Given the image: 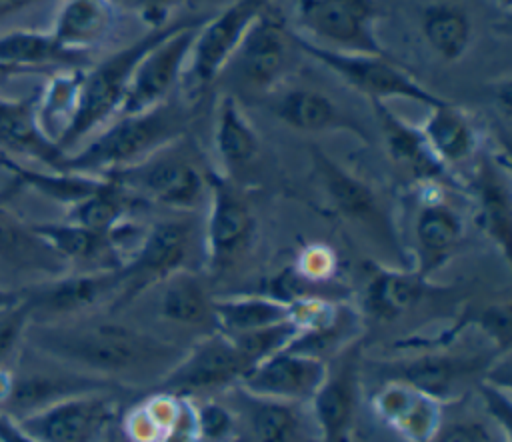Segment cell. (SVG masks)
Masks as SVG:
<instances>
[{"label":"cell","instance_id":"6da1fadb","mask_svg":"<svg viewBox=\"0 0 512 442\" xmlns=\"http://www.w3.org/2000/svg\"><path fill=\"white\" fill-rule=\"evenodd\" d=\"M24 344L66 368L122 386L138 378L158 380L184 352L120 322H30Z\"/></svg>","mask_w":512,"mask_h":442},{"label":"cell","instance_id":"7a4b0ae2","mask_svg":"<svg viewBox=\"0 0 512 442\" xmlns=\"http://www.w3.org/2000/svg\"><path fill=\"white\" fill-rule=\"evenodd\" d=\"M190 110L192 106H180L166 100L150 110L120 114L102 126L96 138L86 146L68 152L60 170L104 176L138 164L160 148L186 136Z\"/></svg>","mask_w":512,"mask_h":442},{"label":"cell","instance_id":"3957f363","mask_svg":"<svg viewBox=\"0 0 512 442\" xmlns=\"http://www.w3.org/2000/svg\"><path fill=\"white\" fill-rule=\"evenodd\" d=\"M188 18L190 16L178 18L162 28L146 30V34H142L128 46L118 48L116 52L108 54L104 60L82 72L74 114L56 140L58 148L64 154L72 152L78 142H82L94 130L106 126L118 114L138 60L154 44L178 30Z\"/></svg>","mask_w":512,"mask_h":442},{"label":"cell","instance_id":"277c9868","mask_svg":"<svg viewBox=\"0 0 512 442\" xmlns=\"http://www.w3.org/2000/svg\"><path fill=\"white\" fill-rule=\"evenodd\" d=\"M184 138L160 148L138 164L104 176L116 180L140 202L190 212L206 202L210 166L202 164L184 146Z\"/></svg>","mask_w":512,"mask_h":442},{"label":"cell","instance_id":"5b68a950","mask_svg":"<svg viewBox=\"0 0 512 442\" xmlns=\"http://www.w3.org/2000/svg\"><path fill=\"white\" fill-rule=\"evenodd\" d=\"M294 48L316 60L320 66L336 74L352 90L364 94L368 102L412 100L424 106H436L444 98L428 90L404 66L394 62L388 54L344 52L320 46L300 32L292 30Z\"/></svg>","mask_w":512,"mask_h":442},{"label":"cell","instance_id":"8992f818","mask_svg":"<svg viewBox=\"0 0 512 442\" xmlns=\"http://www.w3.org/2000/svg\"><path fill=\"white\" fill-rule=\"evenodd\" d=\"M198 230L192 218H166L142 230L138 242L118 268L120 288L110 310H122L178 270L190 268Z\"/></svg>","mask_w":512,"mask_h":442},{"label":"cell","instance_id":"52a82bcc","mask_svg":"<svg viewBox=\"0 0 512 442\" xmlns=\"http://www.w3.org/2000/svg\"><path fill=\"white\" fill-rule=\"evenodd\" d=\"M268 2L270 0H234L218 14L204 20L194 36L188 64L178 86L186 104L192 106L218 80Z\"/></svg>","mask_w":512,"mask_h":442},{"label":"cell","instance_id":"ba28073f","mask_svg":"<svg viewBox=\"0 0 512 442\" xmlns=\"http://www.w3.org/2000/svg\"><path fill=\"white\" fill-rule=\"evenodd\" d=\"M206 206L200 232L202 258L210 274H222L248 250L256 232V218L236 180L212 166L208 168Z\"/></svg>","mask_w":512,"mask_h":442},{"label":"cell","instance_id":"9c48e42d","mask_svg":"<svg viewBox=\"0 0 512 442\" xmlns=\"http://www.w3.org/2000/svg\"><path fill=\"white\" fill-rule=\"evenodd\" d=\"M310 158L318 182L336 214L374 238L380 246L398 250L396 224L378 190L336 162L320 146H310Z\"/></svg>","mask_w":512,"mask_h":442},{"label":"cell","instance_id":"30bf717a","mask_svg":"<svg viewBox=\"0 0 512 442\" xmlns=\"http://www.w3.org/2000/svg\"><path fill=\"white\" fill-rule=\"evenodd\" d=\"M506 354L456 352L448 348H426L404 358L376 362L382 380H404L444 404L454 400L468 384H478L492 370L494 362Z\"/></svg>","mask_w":512,"mask_h":442},{"label":"cell","instance_id":"8fae6325","mask_svg":"<svg viewBox=\"0 0 512 442\" xmlns=\"http://www.w3.org/2000/svg\"><path fill=\"white\" fill-rule=\"evenodd\" d=\"M120 394L122 390L84 392L16 420L38 442H102L120 416Z\"/></svg>","mask_w":512,"mask_h":442},{"label":"cell","instance_id":"7c38bea8","mask_svg":"<svg viewBox=\"0 0 512 442\" xmlns=\"http://www.w3.org/2000/svg\"><path fill=\"white\" fill-rule=\"evenodd\" d=\"M248 368L246 358L232 338L212 330L184 350L182 356L156 380L152 390L198 398L208 392L236 386Z\"/></svg>","mask_w":512,"mask_h":442},{"label":"cell","instance_id":"4fadbf2b","mask_svg":"<svg viewBox=\"0 0 512 442\" xmlns=\"http://www.w3.org/2000/svg\"><path fill=\"white\" fill-rule=\"evenodd\" d=\"M208 16L210 14L190 16L178 30L162 38L138 60L116 116L150 110L170 100L172 92L180 86L194 36Z\"/></svg>","mask_w":512,"mask_h":442},{"label":"cell","instance_id":"5bb4252c","mask_svg":"<svg viewBox=\"0 0 512 442\" xmlns=\"http://www.w3.org/2000/svg\"><path fill=\"white\" fill-rule=\"evenodd\" d=\"M298 24L308 40L344 52L388 54L374 32V0H298Z\"/></svg>","mask_w":512,"mask_h":442},{"label":"cell","instance_id":"9a60e30c","mask_svg":"<svg viewBox=\"0 0 512 442\" xmlns=\"http://www.w3.org/2000/svg\"><path fill=\"white\" fill-rule=\"evenodd\" d=\"M120 288L118 268L78 270L50 276L20 290L32 322H58L82 314L102 302H114Z\"/></svg>","mask_w":512,"mask_h":442},{"label":"cell","instance_id":"2e32d148","mask_svg":"<svg viewBox=\"0 0 512 442\" xmlns=\"http://www.w3.org/2000/svg\"><path fill=\"white\" fill-rule=\"evenodd\" d=\"M362 346L352 342L334 354L328 372L316 394L310 398L312 420L318 432L316 442H350L360 398Z\"/></svg>","mask_w":512,"mask_h":442},{"label":"cell","instance_id":"e0dca14e","mask_svg":"<svg viewBox=\"0 0 512 442\" xmlns=\"http://www.w3.org/2000/svg\"><path fill=\"white\" fill-rule=\"evenodd\" d=\"M292 48V30L280 16L264 10L242 38L226 70L230 68L248 90L270 92L286 74Z\"/></svg>","mask_w":512,"mask_h":442},{"label":"cell","instance_id":"ac0fdd59","mask_svg":"<svg viewBox=\"0 0 512 442\" xmlns=\"http://www.w3.org/2000/svg\"><path fill=\"white\" fill-rule=\"evenodd\" d=\"M328 372V360L284 348L250 366L236 388L290 404L310 402Z\"/></svg>","mask_w":512,"mask_h":442},{"label":"cell","instance_id":"d6986e66","mask_svg":"<svg viewBox=\"0 0 512 442\" xmlns=\"http://www.w3.org/2000/svg\"><path fill=\"white\" fill-rule=\"evenodd\" d=\"M420 204L414 218V264L422 278H432L458 250L464 238L462 214L444 200L442 184H418Z\"/></svg>","mask_w":512,"mask_h":442},{"label":"cell","instance_id":"ffe728a7","mask_svg":"<svg viewBox=\"0 0 512 442\" xmlns=\"http://www.w3.org/2000/svg\"><path fill=\"white\" fill-rule=\"evenodd\" d=\"M374 416L404 442H432L444 424V402L396 378L380 382L370 398Z\"/></svg>","mask_w":512,"mask_h":442},{"label":"cell","instance_id":"44dd1931","mask_svg":"<svg viewBox=\"0 0 512 442\" xmlns=\"http://www.w3.org/2000/svg\"><path fill=\"white\" fill-rule=\"evenodd\" d=\"M32 228L36 234L64 260V264H78L82 270L120 268L126 260V240L138 238L142 230L130 222L114 232H98L76 222H40Z\"/></svg>","mask_w":512,"mask_h":442},{"label":"cell","instance_id":"7402d4cb","mask_svg":"<svg viewBox=\"0 0 512 442\" xmlns=\"http://www.w3.org/2000/svg\"><path fill=\"white\" fill-rule=\"evenodd\" d=\"M370 106L380 126L386 154L402 174L416 186L428 182L450 184V170L434 156L420 126L398 116L388 102H370Z\"/></svg>","mask_w":512,"mask_h":442},{"label":"cell","instance_id":"603a6c76","mask_svg":"<svg viewBox=\"0 0 512 442\" xmlns=\"http://www.w3.org/2000/svg\"><path fill=\"white\" fill-rule=\"evenodd\" d=\"M470 192L476 204V222L488 240L510 258L512 238V192L508 168L496 154H482L470 180Z\"/></svg>","mask_w":512,"mask_h":442},{"label":"cell","instance_id":"cb8c5ba5","mask_svg":"<svg viewBox=\"0 0 512 442\" xmlns=\"http://www.w3.org/2000/svg\"><path fill=\"white\" fill-rule=\"evenodd\" d=\"M94 390H122L126 392L128 386H122L112 380H104L92 374H84L72 368L62 366V370L54 372H14V384L8 402L4 404L2 412L22 418L34 410H40L52 402H58L68 396L94 392Z\"/></svg>","mask_w":512,"mask_h":442},{"label":"cell","instance_id":"d4e9b609","mask_svg":"<svg viewBox=\"0 0 512 442\" xmlns=\"http://www.w3.org/2000/svg\"><path fill=\"white\" fill-rule=\"evenodd\" d=\"M272 114L288 128L322 134V132H346L360 140H368L366 128L342 110L328 94L314 88H292L276 98Z\"/></svg>","mask_w":512,"mask_h":442},{"label":"cell","instance_id":"484cf974","mask_svg":"<svg viewBox=\"0 0 512 442\" xmlns=\"http://www.w3.org/2000/svg\"><path fill=\"white\" fill-rule=\"evenodd\" d=\"M430 280L422 278L412 266L370 264L362 304L366 314L376 322H396L426 296Z\"/></svg>","mask_w":512,"mask_h":442},{"label":"cell","instance_id":"4316f807","mask_svg":"<svg viewBox=\"0 0 512 442\" xmlns=\"http://www.w3.org/2000/svg\"><path fill=\"white\" fill-rule=\"evenodd\" d=\"M36 96L0 100V152L38 160L48 170H60L64 152L42 130L36 112Z\"/></svg>","mask_w":512,"mask_h":442},{"label":"cell","instance_id":"83f0119b","mask_svg":"<svg viewBox=\"0 0 512 442\" xmlns=\"http://www.w3.org/2000/svg\"><path fill=\"white\" fill-rule=\"evenodd\" d=\"M116 14L110 0H66L50 34L62 50L90 58V52L114 32Z\"/></svg>","mask_w":512,"mask_h":442},{"label":"cell","instance_id":"f1b7e54d","mask_svg":"<svg viewBox=\"0 0 512 442\" xmlns=\"http://www.w3.org/2000/svg\"><path fill=\"white\" fill-rule=\"evenodd\" d=\"M212 142L220 160L218 170L232 180L252 166L260 152V138L232 94L220 96L216 102Z\"/></svg>","mask_w":512,"mask_h":442},{"label":"cell","instance_id":"f546056e","mask_svg":"<svg viewBox=\"0 0 512 442\" xmlns=\"http://www.w3.org/2000/svg\"><path fill=\"white\" fill-rule=\"evenodd\" d=\"M236 388V386H234ZM234 412L238 418V442H300L302 420L298 404L258 398L236 388Z\"/></svg>","mask_w":512,"mask_h":442},{"label":"cell","instance_id":"4dcf8cb0","mask_svg":"<svg viewBox=\"0 0 512 442\" xmlns=\"http://www.w3.org/2000/svg\"><path fill=\"white\" fill-rule=\"evenodd\" d=\"M420 130L434 156L448 170L466 162L478 150V134L468 114L446 98L428 108Z\"/></svg>","mask_w":512,"mask_h":442},{"label":"cell","instance_id":"1f68e13d","mask_svg":"<svg viewBox=\"0 0 512 442\" xmlns=\"http://www.w3.org/2000/svg\"><path fill=\"white\" fill-rule=\"evenodd\" d=\"M0 260L18 270H36L58 276L64 260L36 234L32 222H24L0 202Z\"/></svg>","mask_w":512,"mask_h":442},{"label":"cell","instance_id":"d6a6232c","mask_svg":"<svg viewBox=\"0 0 512 442\" xmlns=\"http://www.w3.org/2000/svg\"><path fill=\"white\" fill-rule=\"evenodd\" d=\"M214 330L242 334L290 320V302L274 294L214 296Z\"/></svg>","mask_w":512,"mask_h":442},{"label":"cell","instance_id":"836d02e7","mask_svg":"<svg viewBox=\"0 0 512 442\" xmlns=\"http://www.w3.org/2000/svg\"><path fill=\"white\" fill-rule=\"evenodd\" d=\"M162 286L160 316L164 320L180 326H210L214 330V294L196 270H178Z\"/></svg>","mask_w":512,"mask_h":442},{"label":"cell","instance_id":"e575fe53","mask_svg":"<svg viewBox=\"0 0 512 442\" xmlns=\"http://www.w3.org/2000/svg\"><path fill=\"white\" fill-rule=\"evenodd\" d=\"M90 58L62 50L50 32L14 30L0 36V62L50 74V68H84Z\"/></svg>","mask_w":512,"mask_h":442},{"label":"cell","instance_id":"d590c367","mask_svg":"<svg viewBox=\"0 0 512 442\" xmlns=\"http://www.w3.org/2000/svg\"><path fill=\"white\" fill-rule=\"evenodd\" d=\"M420 30L428 48L444 62H458L470 48L472 22L454 2H434L422 10Z\"/></svg>","mask_w":512,"mask_h":442},{"label":"cell","instance_id":"8d00e7d4","mask_svg":"<svg viewBox=\"0 0 512 442\" xmlns=\"http://www.w3.org/2000/svg\"><path fill=\"white\" fill-rule=\"evenodd\" d=\"M138 202L116 180L104 176V184L96 192L68 206V220L98 232H114L130 222V214Z\"/></svg>","mask_w":512,"mask_h":442},{"label":"cell","instance_id":"74e56055","mask_svg":"<svg viewBox=\"0 0 512 442\" xmlns=\"http://www.w3.org/2000/svg\"><path fill=\"white\" fill-rule=\"evenodd\" d=\"M82 72L84 68L54 70L48 76L50 80L46 88L38 94V100H36L38 122L54 142L64 132V128L68 126L74 114Z\"/></svg>","mask_w":512,"mask_h":442},{"label":"cell","instance_id":"f35d334b","mask_svg":"<svg viewBox=\"0 0 512 442\" xmlns=\"http://www.w3.org/2000/svg\"><path fill=\"white\" fill-rule=\"evenodd\" d=\"M182 396L152 390L122 416V432L128 442H160L174 422Z\"/></svg>","mask_w":512,"mask_h":442},{"label":"cell","instance_id":"ab89813d","mask_svg":"<svg viewBox=\"0 0 512 442\" xmlns=\"http://www.w3.org/2000/svg\"><path fill=\"white\" fill-rule=\"evenodd\" d=\"M228 336L232 338V342L236 344L240 354L246 358L248 366H254L260 360L288 348L296 340L298 328L292 324V320H286V322L266 326V328H260V330H250V332H242V334H228Z\"/></svg>","mask_w":512,"mask_h":442},{"label":"cell","instance_id":"60d3db41","mask_svg":"<svg viewBox=\"0 0 512 442\" xmlns=\"http://www.w3.org/2000/svg\"><path fill=\"white\" fill-rule=\"evenodd\" d=\"M196 424L198 434L202 442H238L240 430H238V418L234 408L228 404L206 398L202 402H196Z\"/></svg>","mask_w":512,"mask_h":442},{"label":"cell","instance_id":"b9f144b4","mask_svg":"<svg viewBox=\"0 0 512 442\" xmlns=\"http://www.w3.org/2000/svg\"><path fill=\"white\" fill-rule=\"evenodd\" d=\"M294 274L304 282H328L336 276L338 256L328 244H308L296 258Z\"/></svg>","mask_w":512,"mask_h":442},{"label":"cell","instance_id":"7bdbcfd3","mask_svg":"<svg viewBox=\"0 0 512 442\" xmlns=\"http://www.w3.org/2000/svg\"><path fill=\"white\" fill-rule=\"evenodd\" d=\"M472 320L476 322L478 330L492 342V348L496 352L508 354V348H510V304H508V300L484 306Z\"/></svg>","mask_w":512,"mask_h":442},{"label":"cell","instance_id":"ee69618b","mask_svg":"<svg viewBox=\"0 0 512 442\" xmlns=\"http://www.w3.org/2000/svg\"><path fill=\"white\" fill-rule=\"evenodd\" d=\"M30 322L32 314L22 296L16 304L0 310V366H4L6 358L18 348L20 342H24Z\"/></svg>","mask_w":512,"mask_h":442},{"label":"cell","instance_id":"f6af8a7d","mask_svg":"<svg viewBox=\"0 0 512 442\" xmlns=\"http://www.w3.org/2000/svg\"><path fill=\"white\" fill-rule=\"evenodd\" d=\"M116 10H128L134 14L148 30L168 26L174 22L172 12L178 8L180 0H110Z\"/></svg>","mask_w":512,"mask_h":442},{"label":"cell","instance_id":"bcb514c9","mask_svg":"<svg viewBox=\"0 0 512 442\" xmlns=\"http://www.w3.org/2000/svg\"><path fill=\"white\" fill-rule=\"evenodd\" d=\"M160 442H202L198 434V424H196L194 398L182 396L178 414L170 424V428L164 432Z\"/></svg>","mask_w":512,"mask_h":442},{"label":"cell","instance_id":"7dc6e473","mask_svg":"<svg viewBox=\"0 0 512 442\" xmlns=\"http://www.w3.org/2000/svg\"><path fill=\"white\" fill-rule=\"evenodd\" d=\"M432 442H494V434L478 420H456L442 424Z\"/></svg>","mask_w":512,"mask_h":442},{"label":"cell","instance_id":"c3c4849f","mask_svg":"<svg viewBox=\"0 0 512 442\" xmlns=\"http://www.w3.org/2000/svg\"><path fill=\"white\" fill-rule=\"evenodd\" d=\"M0 442H38L32 434H28L16 418L0 410Z\"/></svg>","mask_w":512,"mask_h":442},{"label":"cell","instance_id":"681fc988","mask_svg":"<svg viewBox=\"0 0 512 442\" xmlns=\"http://www.w3.org/2000/svg\"><path fill=\"white\" fill-rule=\"evenodd\" d=\"M32 74H42V72H36V70H30V68H20V66H12V64H4L0 62V86L14 80V78H20V76H32Z\"/></svg>","mask_w":512,"mask_h":442},{"label":"cell","instance_id":"f907efd6","mask_svg":"<svg viewBox=\"0 0 512 442\" xmlns=\"http://www.w3.org/2000/svg\"><path fill=\"white\" fill-rule=\"evenodd\" d=\"M34 2H38V0H0V20L18 14L20 10L32 6Z\"/></svg>","mask_w":512,"mask_h":442},{"label":"cell","instance_id":"816d5d0a","mask_svg":"<svg viewBox=\"0 0 512 442\" xmlns=\"http://www.w3.org/2000/svg\"><path fill=\"white\" fill-rule=\"evenodd\" d=\"M24 164L22 162H18L16 158H12V156H8V154H4V152H0V168L2 170H6L8 174H18L20 172V168H22Z\"/></svg>","mask_w":512,"mask_h":442},{"label":"cell","instance_id":"f5cc1de1","mask_svg":"<svg viewBox=\"0 0 512 442\" xmlns=\"http://www.w3.org/2000/svg\"><path fill=\"white\" fill-rule=\"evenodd\" d=\"M20 300V290H8V288H0V310L8 308L12 304H16Z\"/></svg>","mask_w":512,"mask_h":442},{"label":"cell","instance_id":"db71d44e","mask_svg":"<svg viewBox=\"0 0 512 442\" xmlns=\"http://www.w3.org/2000/svg\"><path fill=\"white\" fill-rule=\"evenodd\" d=\"M496 6L508 14V12H510V6H512V0H496Z\"/></svg>","mask_w":512,"mask_h":442},{"label":"cell","instance_id":"11a10c76","mask_svg":"<svg viewBox=\"0 0 512 442\" xmlns=\"http://www.w3.org/2000/svg\"><path fill=\"white\" fill-rule=\"evenodd\" d=\"M102 442H116V430L112 428V430L104 436V440H102Z\"/></svg>","mask_w":512,"mask_h":442}]
</instances>
